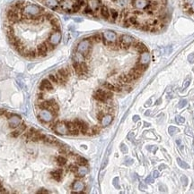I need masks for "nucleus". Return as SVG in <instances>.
<instances>
[{"label":"nucleus","instance_id":"25","mask_svg":"<svg viewBox=\"0 0 194 194\" xmlns=\"http://www.w3.org/2000/svg\"><path fill=\"white\" fill-rule=\"evenodd\" d=\"M77 172H79L78 176L82 177V176H84L86 173H87V170H86V169H85V168H81V169H78V171H77Z\"/></svg>","mask_w":194,"mask_h":194},{"label":"nucleus","instance_id":"37","mask_svg":"<svg viewBox=\"0 0 194 194\" xmlns=\"http://www.w3.org/2000/svg\"><path fill=\"white\" fill-rule=\"evenodd\" d=\"M166 167H167L166 165H163V164H162V165H159V170H163V169L166 168Z\"/></svg>","mask_w":194,"mask_h":194},{"label":"nucleus","instance_id":"16","mask_svg":"<svg viewBox=\"0 0 194 194\" xmlns=\"http://www.w3.org/2000/svg\"><path fill=\"white\" fill-rule=\"evenodd\" d=\"M73 188L74 190H81L84 189V184L80 182H75V184L73 185Z\"/></svg>","mask_w":194,"mask_h":194},{"label":"nucleus","instance_id":"32","mask_svg":"<svg viewBox=\"0 0 194 194\" xmlns=\"http://www.w3.org/2000/svg\"><path fill=\"white\" fill-rule=\"evenodd\" d=\"M160 175V174H159V171H154V173H153V176H154V178H157L158 176Z\"/></svg>","mask_w":194,"mask_h":194},{"label":"nucleus","instance_id":"2","mask_svg":"<svg viewBox=\"0 0 194 194\" xmlns=\"http://www.w3.org/2000/svg\"><path fill=\"white\" fill-rule=\"evenodd\" d=\"M132 48H134L138 53H139V54H143V53H145V52H148V49L146 47L145 44H143L141 42H138V41L137 40L132 44Z\"/></svg>","mask_w":194,"mask_h":194},{"label":"nucleus","instance_id":"30","mask_svg":"<svg viewBox=\"0 0 194 194\" xmlns=\"http://www.w3.org/2000/svg\"><path fill=\"white\" fill-rule=\"evenodd\" d=\"M190 79L189 78V79H187L186 81H184V84H183V89H186L187 87H188V86L190 85Z\"/></svg>","mask_w":194,"mask_h":194},{"label":"nucleus","instance_id":"40","mask_svg":"<svg viewBox=\"0 0 194 194\" xmlns=\"http://www.w3.org/2000/svg\"><path fill=\"white\" fill-rule=\"evenodd\" d=\"M56 171H57V172H58V173H59L60 174H63V169H62V168H59V169H57Z\"/></svg>","mask_w":194,"mask_h":194},{"label":"nucleus","instance_id":"13","mask_svg":"<svg viewBox=\"0 0 194 194\" xmlns=\"http://www.w3.org/2000/svg\"><path fill=\"white\" fill-rule=\"evenodd\" d=\"M50 175H51V177H52L55 181L59 182L60 180H61V176H62V174H60L59 173H58L57 171H52V172H50Z\"/></svg>","mask_w":194,"mask_h":194},{"label":"nucleus","instance_id":"19","mask_svg":"<svg viewBox=\"0 0 194 194\" xmlns=\"http://www.w3.org/2000/svg\"><path fill=\"white\" fill-rule=\"evenodd\" d=\"M169 133H170V135H173V134H175V133H177V132H179V129L177 128V127H174V126H170L169 127Z\"/></svg>","mask_w":194,"mask_h":194},{"label":"nucleus","instance_id":"5","mask_svg":"<svg viewBox=\"0 0 194 194\" xmlns=\"http://www.w3.org/2000/svg\"><path fill=\"white\" fill-rule=\"evenodd\" d=\"M103 87L104 88H106V90H111V91H114V92H120L121 91V88L120 87H118V86H116V85H113L112 84V83H110V82H103Z\"/></svg>","mask_w":194,"mask_h":194},{"label":"nucleus","instance_id":"22","mask_svg":"<svg viewBox=\"0 0 194 194\" xmlns=\"http://www.w3.org/2000/svg\"><path fill=\"white\" fill-rule=\"evenodd\" d=\"M37 99L39 101H43L44 99V92L43 91H40L37 94Z\"/></svg>","mask_w":194,"mask_h":194},{"label":"nucleus","instance_id":"45","mask_svg":"<svg viewBox=\"0 0 194 194\" xmlns=\"http://www.w3.org/2000/svg\"><path fill=\"white\" fill-rule=\"evenodd\" d=\"M144 125L146 126V127H148V126L150 125V124H148V123H144Z\"/></svg>","mask_w":194,"mask_h":194},{"label":"nucleus","instance_id":"43","mask_svg":"<svg viewBox=\"0 0 194 194\" xmlns=\"http://www.w3.org/2000/svg\"><path fill=\"white\" fill-rule=\"evenodd\" d=\"M190 5H191V6H190V7H191V9L194 11V1H192V3H191Z\"/></svg>","mask_w":194,"mask_h":194},{"label":"nucleus","instance_id":"9","mask_svg":"<svg viewBox=\"0 0 194 194\" xmlns=\"http://www.w3.org/2000/svg\"><path fill=\"white\" fill-rule=\"evenodd\" d=\"M56 161H57V164L59 165V166H63V165H65L67 164V158H64L63 156H59V157H57Z\"/></svg>","mask_w":194,"mask_h":194},{"label":"nucleus","instance_id":"28","mask_svg":"<svg viewBox=\"0 0 194 194\" xmlns=\"http://www.w3.org/2000/svg\"><path fill=\"white\" fill-rule=\"evenodd\" d=\"M181 181L183 182V186H186L187 184H188V178H187L185 175H183L182 177H181Z\"/></svg>","mask_w":194,"mask_h":194},{"label":"nucleus","instance_id":"39","mask_svg":"<svg viewBox=\"0 0 194 194\" xmlns=\"http://www.w3.org/2000/svg\"><path fill=\"white\" fill-rule=\"evenodd\" d=\"M114 185L117 186V188H119V185H118V178H115V179H114Z\"/></svg>","mask_w":194,"mask_h":194},{"label":"nucleus","instance_id":"31","mask_svg":"<svg viewBox=\"0 0 194 194\" xmlns=\"http://www.w3.org/2000/svg\"><path fill=\"white\" fill-rule=\"evenodd\" d=\"M146 183H155V180H154L151 176H148V177L146 179Z\"/></svg>","mask_w":194,"mask_h":194},{"label":"nucleus","instance_id":"38","mask_svg":"<svg viewBox=\"0 0 194 194\" xmlns=\"http://www.w3.org/2000/svg\"><path fill=\"white\" fill-rule=\"evenodd\" d=\"M139 120V116L138 115H135L134 117H133V121L134 122H137V121H138Z\"/></svg>","mask_w":194,"mask_h":194},{"label":"nucleus","instance_id":"42","mask_svg":"<svg viewBox=\"0 0 194 194\" xmlns=\"http://www.w3.org/2000/svg\"><path fill=\"white\" fill-rule=\"evenodd\" d=\"M106 165H107V160H105L104 162H103V164H102V169H103L106 166Z\"/></svg>","mask_w":194,"mask_h":194},{"label":"nucleus","instance_id":"10","mask_svg":"<svg viewBox=\"0 0 194 194\" xmlns=\"http://www.w3.org/2000/svg\"><path fill=\"white\" fill-rule=\"evenodd\" d=\"M135 67H136L138 71H140L141 73H144L146 70L147 69L148 65H147V64H141V63H138V64L135 65Z\"/></svg>","mask_w":194,"mask_h":194},{"label":"nucleus","instance_id":"14","mask_svg":"<svg viewBox=\"0 0 194 194\" xmlns=\"http://www.w3.org/2000/svg\"><path fill=\"white\" fill-rule=\"evenodd\" d=\"M80 63V66H81V69H82L83 74H86L88 73L89 71V67L87 65V64L86 62H79Z\"/></svg>","mask_w":194,"mask_h":194},{"label":"nucleus","instance_id":"35","mask_svg":"<svg viewBox=\"0 0 194 194\" xmlns=\"http://www.w3.org/2000/svg\"><path fill=\"white\" fill-rule=\"evenodd\" d=\"M38 193H48V190H46L45 189H41V190L38 191Z\"/></svg>","mask_w":194,"mask_h":194},{"label":"nucleus","instance_id":"17","mask_svg":"<svg viewBox=\"0 0 194 194\" xmlns=\"http://www.w3.org/2000/svg\"><path fill=\"white\" fill-rule=\"evenodd\" d=\"M48 80L51 81L52 83H54V84H59V81L57 79L56 74H49L48 75Z\"/></svg>","mask_w":194,"mask_h":194},{"label":"nucleus","instance_id":"29","mask_svg":"<svg viewBox=\"0 0 194 194\" xmlns=\"http://www.w3.org/2000/svg\"><path fill=\"white\" fill-rule=\"evenodd\" d=\"M188 60L190 64H194V55L193 54H190L189 56H188Z\"/></svg>","mask_w":194,"mask_h":194},{"label":"nucleus","instance_id":"3","mask_svg":"<svg viewBox=\"0 0 194 194\" xmlns=\"http://www.w3.org/2000/svg\"><path fill=\"white\" fill-rule=\"evenodd\" d=\"M99 13H100V15H101L102 17L104 19V20H107V21L111 20L110 8H109L108 5H102L101 6V8H100V11H99Z\"/></svg>","mask_w":194,"mask_h":194},{"label":"nucleus","instance_id":"8","mask_svg":"<svg viewBox=\"0 0 194 194\" xmlns=\"http://www.w3.org/2000/svg\"><path fill=\"white\" fill-rule=\"evenodd\" d=\"M93 99H96L97 101L102 102V103H105L107 101V99L105 98L104 96L101 95V94H99V93H97V92H95V93L93 94Z\"/></svg>","mask_w":194,"mask_h":194},{"label":"nucleus","instance_id":"7","mask_svg":"<svg viewBox=\"0 0 194 194\" xmlns=\"http://www.w3.org/2000/svg\"><path fill=\"white\" fill-rule=\"evenodd\" d=\"M58 73L63 77L66 81H67V80H68V78H69V73H67V69H66V68H60V69H59Z\"/></svg>","mask_w":194,"mask_h":194},{"label":"nucleus","instance_id":"12","mask_svg":"<svg viewBox=\"0 0 194 194\" xmlns=\"http://www.w3.org/2000/svg\"><path fill=\"white\" fill-rule=\"evenodd\" d=\"M112 115H110V114L104 115V117L102 118V124L103 126H106V125H108L109 124L112 122Z\"/></svg>","mask_w":194,"mask_h":194},{"label":"nucleus","instance_id":"34","mask_svg":"<svg viewBox=\"0 0 194 194\" xmlns=\"http://www.w3.org/2000/svg\"><path fill=\"white\" fill-rule=\"evenodd\" d=\"M121 150H122V151H123L124 153H126V152H127L128 151V149H127V147L125 146V145H121Z\"/></svg>","mask_w":194,"mask_h":194},{"label":"nucleus","instance_id":"6","mask_svg":"<svg viewBox=\"0 0 194 194\" xmlns=\"http://www.w3.org/2000/svg\"><path fill=\"white\" fill-rule=\"evenodd\" d=\"M149 59H150V55H149V54H148V52H145V53L141 54V56H140V58H139L138 63H141V64H147L148 61H149Z\"/></svg>","mask_w":194,"mask_h":194},{"label":"nucleus","instance_id":"36","mask_svg":"<svg viewBox=\"0 0 194 194\" xmlns=\"http://www.w3.org/2000/svg\"><path fill=\"white\" fill-rule=\"evenodd\" d=\"M145 189H146V185H144V184H143V183H140V190H144Z\"/></svg>","mask_w":194,"mask_h":194},{"label":"nucleus","instance_id":"33","mask_svg":"<svg viewBox=\"0 0 194 194\" xmlns=\"http://www.w3.org/2000/svg\"><path fill=\"white\" fill-rule=\"evenodd\" d=\"M159 190H160L161 191H167V188L165 186H164V185H160V186H159Z\"/></svg>","mask_w":194,"mask_h":194},{"label":"nucleus","instance_id":"24","mask_svg":"<svg viewBox=\"0 0 194 194\" xmlns=\"http://www.w3.org/2000/svg\"><path fill=\"white\" fill-rule=\"evenodd\" d=\"M105 97H106V99H112V97H113V93H112V91H111V90H106V93H105Z\"/></svg>","mask_w":194,"mask_h":194},{"label":"nucleus","instance_id":"4","mask_svg":"<svg viewBox=\"0 0 194 194\" xmlns=\"http://www.w3.org/2000/svg\"><path fill=\"white\" fill-rule=\"evenodd\" d=\"M26 129H27V125L25 124L24 123H22V124L20 125V127H18L16 130L13 131V132L10 133V136L13 137V138H17V137H19L22 133H23Z\"/></svg>","mask_w":194,"mask_h":194},{"label":"nucleus","instance_id":"26","mask_svg":"<svg viewBox=\"0 0 194 194\" xmlns=\"http://www.w3.org/2000/svg\"><path fill=\"white\" fill-rule=\"evenodd\" d=\"M175 120H176V122H177L178 124H183V123L185 122V119H184L183 116H180V115L176 116Z\"/></svg>","mask_w":194,"mask_h":194},{"label":"nucleus","instance_id":"15","mask_svg":"<svg viewBox=\"0 0 194 194\" xmlns=\"http://www.w3.org/2000/svg\"><path fill=\"white\" fill-rule=\"evenodd\" d=\"M177 163H178V165L181 166V168H183V169H188L190 166H189V165L187 164V163H185L184 161H183L181 158H177Z\"/></svg>","mask_w":194,"mask_h":194},{"label":"nucleus","instance_id":"23","mask_svg":"<svg viewBox=\"0 0 194 194\" xmlns=\"http://www.w3.org/2000/svg\"><path fill=\"white\" fill-rule=\"evenodd\" d=\"M68 169L70 170L71 172L73 173H76L77 171H78V168H77V166L75 165H70L69 166H68Z\"/></svg>","mask_w":194,"mask_h":194},{"label":"nucleus","instance_id":"18","mask_svg":"<svg viewBox=\"0 0 194 194\" xmlns=\"http://www.w3.org/2000/svg\"><path fill=\"white\" fill-rule=\"evenodd\" d=\"M91 131H92L93 135V134H98L99 132H101V126H99V125H94V126H93V127H92Z\"/></svg>","mask_w":194,"mask_h":194},{"label":"nucleus","instance_id":"44","mask_svg":"<svg viewBox=\"0 0 194 194\" xmlns=\"http://www.w3.org/2000/svg\"><path fill=\"white\" fill-rule=\"evenodd\" d=\"M150 114V110H148V111H146L145 113V115H149Z\"/></svg>","mask_w":194,"mask_h":194},{"label":"nucleus","instance_id":"21","mask_svg":"<svg viewBox=\"0 0 194 194\" xmlns=\"http://www.w3.org/2000/svg\"><path fill=\"white\" fill-rule=\"evenodd\" d=\"M69 132V134H70V135L76 136V135H78L79 133H80V130H79L78 128H75L74 130H72V131H70V132Z\"/></svg>","mask_w":194,"mask_h":194},{"label":"nucleus","instance_id":"20","mask_svg":"<svg viewBox=\"0 0 194 194\" xmlns=\"http://www.w3.org/2000/svg\"><path fill=\"white\" fill-rule=\"evenodd\" d=\"M187 103H188V101H187L186 99H181V101L179 102V105H178V107L179 108H183V107L186 106Z\"/></svg>","mask_w":194,"mask_h":194},{"label":"nucleus","instance_id":"41","mask_svg":"<svg viewBox=\"0 0 194 194\" xmlns=\"http://www.w3.org/2000/svg\"><path fill=\"white\" fill-rule=\"evenodd\" d=\"M151 101H152V99H148V101H147V102L146 103V105H145V106H150V102H151Z\"/></svg>","mask_w":194,"mask_h":194},{"label":"nucleus","instance_id":"27","mask_svg":"<svg viewBox=\"0 0 194 194\" xmlns=\"http://www.w3.org/2000/svg\"><path fill=\"white\" fill-rule=\"evenodd\" d=\"M103 117H104V113H103L102 111H100L99 113L97 114V119H98L100 122H102V118Z\"/></svg>","mask_w":194,"mask_h":194},{"label":"nucleus","instance_id":"1","mask_svg":"<svg viewBox=\"0 0 194 194\" xmlns=\"http://www.w3.org/2000/svg\"><path fill=\"white\" fill-rule=\"evenodd\" d=\"M54 88L51 81L48 79H43L40 84V90L41 91H52Z\"/></svg>","mask_w":194,"mask_h":194},{"label":"nucleus","instance_id":"11","mask_svg":"<svg viewBox=\"0 0 194 194\" xmlns=\"http://www.w3.org/2000/svg\"><path fill=\"white\" fill-rule=\"evenodd\" d=\"M88 161L86 160L85 158H82V157H77L76 158V164L80 166H85V165H87Z\"/></svg>","mask_w":194,"mask_h":194}]
</instances>
